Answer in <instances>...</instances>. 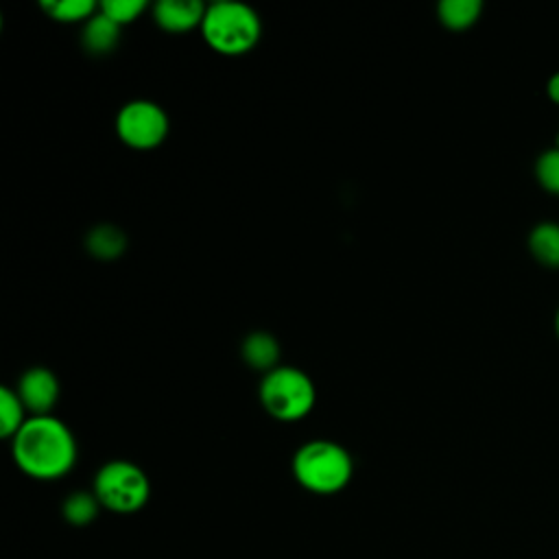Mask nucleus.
I'll return each mask as SVG.
<instances>
[{"mask_svg":"<svg viewBox=\"0 0 559 559\" xmlns=\"http://www.w3.org/2000/svg\"><path fill=\"white\" fill-rule=\"evenodd\" d=\"M98 9L118 26H122L133 22L146 9V2L144 0H105L98 4Z\"/></svg>","mask_w":559,"mask_h":559,"instance_id":"a211bd4d","label":"nucleus"},{"mask_svg":"<svg viewBox=\"0 0 559 559\" xmlns=\"http://www.w3.org/2000/svg\"><path fill=\"white\" fill-rule=\"evenodd\" d=\"M242 358L251 369L269 373L277 367L280 345L269 332H251L242 341Z\"/></svg>","mask_w":559,"mask_h":559,"instance_id":"9d476101","label":"nucleus"},{"mask_svg":"<svg viewBox=\"0 0 559 559\" xmlns=\"http://www.w3.org/2000/svg\"><path fill=\"white\" fill-rule=\"evenodd\" d=\"M354 474L352 454L328 439H317L304 443L293 456V476L295 480L321 496L336 493L347 487Z\"/></svg>","mask_w":559,"mask_h":559,"instance_id":"7ed1b4c3","label":"nucleus"},{"mask_svg":"<svg viewBox=\"0 0 559 559\" xmlns=\"http://www.w3.org/2000/svg\"><path fill=\"white\" fill-rule=\"evenodd\" d=\"M120 39V26L109 20L105 13H94L85 24L81 33V44L92 55H107L116 48Z\"/></svg>","mask_w":559,"mask_h":559,"instance_id":"1a4fd4ad","label":"nucleus"},{"mask_svg":"<svg viewBox=\"0 0 559 559\" xmlns=\"http://www.w3.org/2000/svg\"><path fill=\"white\" fill-rule=\"evenodd\" d=\"M98 509H100V502L94 491H74V493L66 496V500L61 504L63 520L74 526H85V524L94 522L98 515Z\"/></svg>","mask_w":559,"mask_h":559,"instance_id":"4468645a","label":"nucleus"},{"mask_svg":"<svg viewBox=\"0 0 559 559\" xmlns=\"http://www.w3.org/2000/svg\"><path fill=\"white\" fill-rule=\"evenodd\" d=\"M483 11L480 0H441L437 4V15L443 26L452 31H461L472 26Z\"/></svg>","mask_w":559,"mask_h":559,"instance_id":"ddd939ff","label":"nucleus"},{"mask_svg":"<svg viewBox=\"0 0 559 559\" xmlns=\"http://www.w3.org/2000/svg\"><path fill=\"white\" fill-rule=\"evenodd\" d=\"M24 404L17 395V391L9 386H0V435L7 439H13L15 432L24 426Z\"/></svg>","mask_w":559,"mask_h":559,"instance_id":"2eb2a0df","label":"nucleus"},{"mask_svg":"<svg viewBox=\"0 0 559 559\" xmlns=\"http://www.w3.org/2000/svg\"><path fill=\"white\" fill-rule=\"evenodd\" d=\"M116 133L127 146L148 151L166 140L168 116L162 105L153 100H129L120 107L116 116Z\"/></svg>","mask_w":559,"mask_h":559,"instance_id":"423d86ee","label":"nucleus"},{"mask_svg":"<svg viewBox=\"0 0 559 559\" xmlns=\"http://www.w3.org/2000/svg\"><path fill=\"white\" fill-rule=\"evenodd\" d=\"M557 146H559V135H557Z\"/></svg>","mask_w":559,"mask_h":559,"instance_id":"412c9836","label":"nucleus"},{"mask_svg":"<svg viewBox=\"0 0 559 559\" xmlns=\"http://www.w3.org/2000/svg\"><path fill=\"white\" fill-rule=\"evenodd\" d=\"M87 251L98 260H114L127 247V236L116 225H96L85 238Z\"/></svg>","mask_w":559,"mask_h":559,"instance_id":"9b49d317","label":"nucleus"},{"mask_svg":"<svg viewBox=\"0 0 559 559\" xmlns=\"http://www.w3.org/2000/svg\"><path fill=\"white\" fill-rule=\"evenodd\" d=\"M537 181L552 194H559V146L544 151L535 164Z\"/></svg>","mask_w":559,"mask_h":559,"instance_id":"f3484780","label":"nucleus"},{"mask_svg":"<svg viewBox=\"0 0 559 559\" xmlns=\"http://www.w3.org/2000/svg\"><path fill=\"white\" fill-rule=\"evenodd\" d=\"M260 402L271 417L280 421H297L312 411L317 389L310 376L301 369L280 365L264 373L260 382Z\"/></svg>","mask_w":559,"mask_h":559,"instance_id":"20e7f679","label":"nucleus"},{"mask_svg":"<svg viewBox=\"0 0 559 559\" xmlns=\"http://www.w3.org/2000/svg\"><path fill=\"white\" fill-rule=\"evenodd\" d=\"M546 90H548V96L559 105V72H555V74L548 79Z\"/></svg>","mask_w":559,"mask_h":559,"instance_id":"6ab92c4d","label":"nucleus"},{"mask_svg":"<svg viewBox=\"0 0 559 559\" xmlns=\"http://www.w3.org/2000/svg\"><path fill=\"white\" fill-rule=\"evenodd\" d=\"M11 441L15 465L37 480H57L76 463L74 435L52 415L28 417Z\"/></svg>","mask_w":559,"mask_h":559,"instance_id":"f257e3e1","label":"nucleus"},{"mask_svg":"<svg viewBox=\"0 0 559 559\" xmlns=\"http://www.w3.org/2000/svg\"><path fill=\"white\" fill-rule=\"evenodd\" d=\"M201 35L216 52L236 57L249 52L258 44L262 22L260 15L245 2L216 0L205 9Z\"/></svg>","mask_w":559,"mask_h":559,"instance_id":"f03ea898","label":"nucleus"},{"mask_svg":"<svg viewBox=\"0 0 559 559\" xmlns=\"http://www.w3.org/2000/svg\"><path fill=\"white\" fill-rule=\"evenodd\" d=\"M555 328H557V334H559V310H557V317H555Z\"/></svg>","mask_w":559,"mask_h":559,"instance_id":"aec40b11","label":"nucleus"},{"mask_svg":"<svg viewBox=\"0 0 559 559\" xmlns=\"http://www.w3.org/2000/svg\"><path fill=\"white\" fill-rule=\"evenodd\" d=\"M17 395L33 415H48L59 397V380L46 367H31L20 378Z\"/></svg>","mask_w":559,"mask_h":559,"instance_id":"0eeeda50","label":"nucleus"},{"mask_svg":"<svg viewBox=\"0 0 559 559\" xmlns=\"http://www.w3.org/2000/svg\"><path fill=\"white\" fill-rule=\"evenodd\" d=\"M41 9L59 22H87L98 4L94 0H44Z\"/></svg>","mask_w":559,"mask_h":559,"instance_id":"dca6fc26","label":"nucleus"},{"mask_svg":"<svg viewBox=\"0 0 559 559\" xmlns=\"http://www.w3.org/2000/svg\"><path fill=\"white\" fill-rule=\"evenodd\" d=\"M205 4L199 0H159L153 9L155 22L168 33H186L194 26L201 28Z\"/></svg>","mask_w":559,"mask_h":559,"instance_id":"6e6552de","label":"nucleus"},{"mask_svg":"<svg viewBox=\"0 0 559 559\" xmlns=\"http://www.w3.org/2000/svg\"><path fill=\"white\" fill-rule=\"evenodd\" d=\"M531 253L546 266H559V223L544 221L528 236Z\"/></svg>","mask_w":559,"mask_h":559,"instance_id":"f8f14e48","label":"nucleus"},{"mask_svg":"<svg viewBox=\"0 0 559 559\" xmlns=\"http://www.w3.org/2000/svg\"><path fill=\"white\" fill-rule=\"evenodd\" d=\"M94 493L100 507L114 513H133L146 504L151 483L135 463L109 461L94 476Z\"/></svg>","mask_w":559,"mask_h":559,"instance_id":"39448f33","label":"nucleus"}]
</instances>
